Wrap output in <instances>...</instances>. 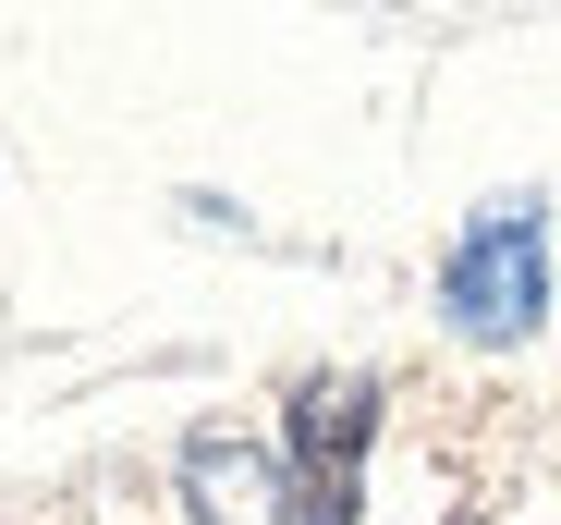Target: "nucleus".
Here are the masks:
<instances>
[{"label": "nucleus", "instance_id": "7ed1b4c3", "mask_svg": "<svg viewBox=\"0 0 561 525\" xmlns=\"http://www.w3.org/2000/svg\"><path fill=\"white\" fill-rule=\"evenodd\" d=\"M183 501H196V525H294L280 465L256 441H232V427H196L183 441Z\"/></svg>", "mask_w": 561, "mask_h": 525}, {"label": "nucleus", "instance_id": "f257e3e1", "mask_svg": "<svg viewBox=\"0 0 561 525\" xmlns=\"http://www.w3.org/2000/svg\"><path fill=\"white\" fill-rule=\"evenodd\" d=\"M439 318L463 342H525L549 318V208L537 196H489L439 256Z\"/></svg>", "mask_w": 561, "mask_h": 525}, {"label": "nucleus", "instance_id": "f03ea898", "mask_svg": "<svg viewBox=\"0 0 561 525\" xmlns=\"http://www.w3.org/2000/svg\"><path fill=\"white\" fill-rule=\"evenodd\" d=\"M366 441H379V379L318 367L280 403V489H294V525H354L366 513Z\"/></svg>", "mask_w": 561, "mask_h": 525}]
</instances>
